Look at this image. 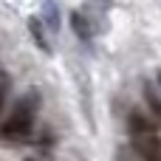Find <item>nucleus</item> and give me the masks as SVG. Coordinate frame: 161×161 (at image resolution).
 Segmentation results:
<instances>
[{"instance_id":"f257e3e1","label":"nucleus","mask_w":161,"mask_h":161,"mask_svg":"<svg viewBox=\"0 0 161 161\" xmlns=\"http://www.w3.org/2000/svg\"><path fill=\"white\" fill-rule=\"evenodd\" d=\"M127 125H130V139H133V147H136L139 158L142 161H161V136L156 130V125L144 113H139V110H133L127 116Z\"/></svg>"},{"instance_id":"f03ea898","label":"nucleus","mask_w":161,"mask_h":161,"mask_svg":"<svg viewBox=\"0 0 161 161\" xmlns=\"http://www.w3.org/2000/svg\"><path fill=\"white\" fill-rule=\"evenodd\" d=\"M34 116H37V96L28 93V96H23V99L14 105L11 116H8V119L3 122V127H0V136L8 139V142L28 139L31 130H34Z\"/></svg>"},{"instance_id":"7ed1b4c3","label":"nucleus","mask_w":161,"mask_h":161,"mask_svg":"<svg viewBox=\"0 0 161 161\" xmlns=\"http://www.w3.org/2000/svg\"><path fill=\"white\" fill-rule=\"evenodd\" d=\"M28 31H31V37H34V45L42 48L45 54H51V42H48V37H45V28H42V20H40V17H31V20H28Z\"/></svg>"},{"instance_id":"20e7f679","label":"nucleus","mask_w":161,"mask_h":161,"mask_svg":"<svg viewBox=\"0 0 161 161\" xmlns=\"http://www.w3.org/2000/svg\"><path fill=\"white\" fill-rule=\"evenodd\" d=\"M71 25H74V31H76V37H79V40H91L93 28H91V23L85 20V14H82V11H71Z\"/></svg>"},{"instance_id":"39448f33","label":"nucleus","mask_w":161,"mask_h":161,"mask_svg":"<svg viewBox=\"0 0 161 161\" xmlns=\"http://www.w3.org/2000/svg\"><path fill=\"white\" fill-rule=\"evenodd\" d=\"M42 20L51 31H59V8L54 0H42Z\"/></svg>"},{"instance_id":"423d86ee","label":"nucleus","mask_w":161,"mask_h":161,"mask_svg":"<svg viewBox=\"0 0 161 161\" xmlns=\"http://www.w3.org/2000/svg\"><path fill=\"white\" fill-rule=\"evenodd\" d=\"M144 99H147V105H150V110L156 113V119L161 122V96L153 91V85H147L144 88Z\"/></svg>"},{"instance_id":"0eeeda50","label":"nucleus","mask_w":161,"mask_h":161,"mask_svg":"<svg viewBox=\"0 0 161 161\" xmlns=\"http://www.w3.org/2000/svg\"><path fill=\"white\" fill-rule=\"evenodd\" d=\"M0 110H3V88H0Z\"/></svg>"},{"instance_id":"6e6552de","label":"nucleus","mask_w":161,"mask_h":161,"mask_svg":"<svg viewBox=\"0 0 161 161\" xmlns=\"http://www.w3.org/2000/svg\"><path fill=\"white\" fill-rule=\"evenodd\" d=\"M158 79H161V74H158Z\"/></svg>"}]
</instances>
